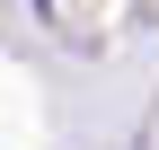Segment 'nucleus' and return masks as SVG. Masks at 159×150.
Segmentation results:
<instances>
[{
  "mask_svg": "<svg viewBox=\"0 0 159 150\" xmlns=\"http://www.w3.org/2000/svg\"><path fill=\"white\" fill-rule=\"evenodd\" d=\"M35 18H53V0H35Z\"/></svg>",
  "mask_w": 159,
  "mask_h": 150,
  "instance_id": "1",
  "label": "nucleus"
}]
</instances>
